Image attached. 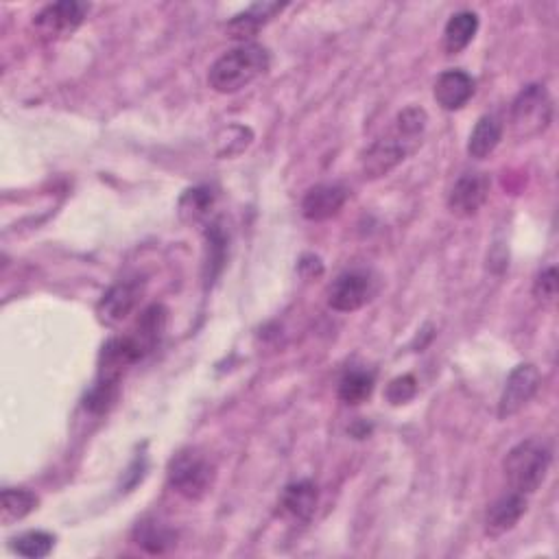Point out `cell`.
Wrapping results in <instances>:
<instances>
[{"mask_svg":"<svg viewBox=\"0 0 559 559\" xmlns=\"http://www.w3.org/2000/svg\"><path fill=\"white\" fill-rule=\"evenodd\" d=\"M269 51L260 44H243L236 49L223 53L217 62L212 64L208 83L212 90L221 94H234L258 77H263L269 70Z\"/></svg>","mask_w":559,"mask_h":559,"instance_id":"cell-1","label":"cell"},{"mask_svg":"<svg viewBox=\"0 0 559 559\" xmlns=\"http://www.w3.org/2000/svg\"><path fill=\"white\" fill-rule=\"evenodd\" d=\"M551 461V446L540 437L525 439V442L511 448L503 463L511 490L525 496L538 492L551 470Z\"/></svg>","mask_w":559,"mask_h":559,"instance_id":"cell-2","label":"cell"},{"mask_svg":"<svg viewBox=\"0 0 559 559\" xmlns=\"http://www.w3.org/2000/svg\"><path fill=\"white\" fill-rule=\"evenodd\" d=\"M553 123V99L549 90L533 83L511 103V129L518 138H535Z\"/></svg>","mask_w":559,"mask_h":559,"instance_id":"cell-3","label":"cell"},{"mask_svg":"<svg viewBox=\"0 0 559 559\" xmlns=\"http://www.w3.org/2000/svg\"><path fill=\"white\" fill-rule=\"evenodd\" d=\"M214 483V466L206 455L195 448H186L177 453L169 463V485L173 490L188 498L199 501L204 498Z\"/></svg>","mask_w":559,"mask_h":559,"instance_id":"cell-4","label":"cell"},{"mask_svg":"<svg viewBox=\"0 0 559 559\" xmlns=\"http://www.w3.org/2000/svg\"><path fill=\"white\" fill-rule=\"evenodd\" d=\"M378 287L376 280L370 271H346L332 282V287L328 291V304L332 311L339 313H354L363 308L367 302L376 295Z\"/></svg>","mask_w":559,"mask_h":559,"instance_id":"cell-5","label":"cell"},{"mask_svg":"<svg viewBox=\"0 0 559 559\" xmlns=\"http://www.w3.org/2000/svg\"><path fill=\"white\" fill-rule=\"evenodd\" d=\"M90 5L77 0H62V3L46 5L33 20V29L44 40H62L73 35L81 22L86 20Z\"/></svg>","mask_w":559,"mask_h":559,"instance_id":"cell-6","label":"cell"},{"mask_svg":"<svg viewBox=\"0 0 559 559\" xmlns=\"http://www.w3.org/2000/svg\"><path fill=\"white\" fill-rule=\"evenodd\" d=\"M540 389V372L538 367L525 363L518 365L514 372L509 374L501 402H498V418L507 420L511 415L520 413L527 404L533 400Z\"/></svg>","mask_w":559,"mask_h":559,"instance_id":"cell-7","label":"cell"},{"mask_svg":"<svg viewBox=\"0 0 559 559\" xmlns=\"http://www.w3.org/2000/svg\"><path fill=\"white\" fill-rule=\"evenodd\" d=\"M490 197V177L479 171L463 173L448 195V208L457 217H474Z\"/></svg>","mask_w":559,"mask_h":559,"instance_id":"cell-8","label":"cell"},{"mask_svg":"<svg viewBox=\"0 0 559 559\" xmlns=\"http://www.w3.org/2000/svg\"><path fill=\"white\" fill-rule=\"evenodd\" d=\"M413 151L415 147L411 142L400 138L396 132L394 136L380 138L363 153V173L365 177H370V180H374V177H383L391 169H396V166Z\"/></svg>","mask_w":559,"mask_h":559,"instance_id":"cell-9","label":"cell"},{"mask_svg":"<svg viewBox=\"0 0 559 559\" xmlns=\"http://www.w3.org/2000/svg\"><path fill=\"white\" fill-rule=\"evenodd\" d=\"M142 293V284L138 280L118 282L103 295L99 302V317L103 324H121L134 311Z\"/></svg>","mask_w":559,"mask_h":559,"instance_id":"cell-10","label":"cell"},{"mask_svg":"<svg viewBox=\"0 0 559 559\" xmlns=\"http://www.w3.org/2000/svg\"><path fill=\"white\" fill-rule=\"evenodd\" d=\"M348 201V190L339 184H319L302 199V214L308 221H326L341 212Z\"/></svg>","mask_w":559,"mask_h":559,"instance_id":"cell-11","label":"cell"},{"mask_svg":"<svg viewBox=\"0 0 559 559\" xmlns=\"http://www.w3.org/2000/svg\"><path fill=\"white\" fill-rule=\"evenodd\" d=\"M525 511H527L525 494L511 492L496 498L485 514V533L490 535V538H501V535H505L507 531H511L518 525L520 518L525 516Z\"/></svg>","mask_w":559,"mask_h":559,"instance_id":"cell-12","label":"cell"},{"mask_svg":"<svg viewBox=\"0 0 559 559\" xmlns=\"http://www.w3.org/2000/svg\"><path fill=\"white\" fill-rule=\"evenodd\" d=\"M474 97V79L463 70H446L435 83V101L446 112H457Z\"/></svg>","mask_w":559,"mask_h":559,"instance_id":"cell-13","label":"cell"},{"mask_svg":"<svg viewBox=\"0 0 559 559\" xmlns=\"http://www.w3.org/2000/svg\"><path fill=\"white\" fill-rule=\"evenodd\" d=\"M282 9H284L282 3H256L249 9L241 11V14H236L225 29H228V35L234 40H243V42L252 40L273 16L280 14Z\"/></svg>","mask_w":559,"mask_h":559,"instance_id":"cell-14","label":"cell"},{"mask_svg":"<svg viewBox=\"0 0 559 559\" xmlns=\"http://www.w3.org/2000/svg\"><path fill=\"white\" fill-rule=\"evenodd\" d=\"M319 501L317 485L313 481H297L284 487L280 507L284 511V516H289L297 522L311 520Z\"/></svg>","mask_w":559,"mask_h":559,"instance_id":"cell-15","label":"cell"},{"mask_svg":"<svg viewBox=\"0 0 559 559\" xmlns=\"http://www.w3.org/2000/svg\"><path fill=\"white\" fill-rule=\"evenodd\" d=\"M501 138H503L501 121H498L494 114H485L479 118V123L472 129L468 140V153L474 160H485L498 147Z\"/></svg>","mask_w":559,"mask_h":559,"instance_id":"cell-16","label":"cell"},{"mask_svg":"<svg viewBox=\"0 0 559 559\" xmlns=\"http://www.w3.org/2000/svg\"><path fill=\"white\" fill-rule=\"evenodd\" d=\"M479 31V16L474 11H459L448 20L444 29V49L450 55H457L474 40Z\"/></svg>","mask_w":559,"mask_h":559,"instance_id":"cell-17","label":"cell"},{"mask_svg":"<svg viewBox=\"0 0 559 559\" xmlns=\"http://www.w3.org/2000/svg\"><path fill=\"white\" fill-rule=\"evenodd\" d=\"M38 507V496H35L31 490H14V487H7L3 490V496H0V522L5 527L14 525V522L27 518L31 511Z\"/></svg>","mask_w":559,"mask_h":559,"instance_id":"cell-18","label":"cell"},{"mask_svg":"<svg viewBox=\"0 0 559 559\" xmlns=\"http://www.w3.org/2000/svg\"><path fill=\"white\" fill-rule=\"evenodd\" d=\"M164 328H166V308L160 306V304L149 306L147 311L142 313L140 319H138V326L134 330V339L140 343L142 350L149 354L160 343Z\"/></svg>","mask_w":559,"mask_h":559,"instance_id":"cell-19","label":"cell"},{"mask_svg":"<svg viewBox=\"0 0 559 559\" xmlns=\"http://www.w3.org/2000/svg\"><path fill=\"white\" fill-rule=\"evenodd\" d=\"M136 542L145 551L158 555V553H166L171 546H175V533L171 529H166L164 525H160V522H156V520L138 522Z\"/></svg>","mask_w":559,"mask_h":559,"instance_id":"cell-20","label":"cell"},{"mask_svg":"<svg viewBox=\"0 0 559 559\" xmlns=\"http://www.w3.org/2000/svg\"><path fill=\"white\" fill-rule=\"evenodd\" d=\"M118 391H121V378L99 374L97 383L90 387L86 396V409L97 415L107 413L118 400Z\"/></svg>","mask_w":559,"mask_h":559,"instance_id":"cell-21","label":"cell"},{"mask_svg":"<svg viewBox=\"0 0 559 559\" xmlns=\"http://www.w3.org/2000/svg\"><path fill=\"white\" fill-rule=\"evenodd\" d=\"M374 391V374L365 370H352L341 378L339 398L346 404H361L372 396Z\"/></svg>","mask_w":559,"mask_h":559,"instance_id":"cell-22","label":"cell"},{"mask_svg":"<svg viewBox=\"0 0 559 559\" xmlns=\"http://www.w3.org/2000/svg\"><path fill=\"white\" fill-rule=\"evenodd\" d=\"M214 206V195L210 188H190L180 199V217L188 223H197L208 217L210 208Z\"/></svg>","mask_w":559,"mask_h":559,"instance_id":"cell-23","label":"cell"},{"mask_svg":"<svg viewBox=\"0 0 559 559\" xmlns=\"http://www.w3.org/2000/svg\"><path fill=\"white\" fill-rule=\"evenodd\" d=\"M53 546H55V538L46 531H29L14 540V551L29 559H42L46 555H51Z\"/></svg>","mask_w":559,"mask_h":559,"instance_id":"cell-24","label":"cell"},{"mask_svg":"<svg viewBox=\"0 0 559 559\" xmlns=\"http://www.w3.org/2000/svg\"><path fill=\"white\" fill-rule=\"evenodd\" d=\"M426 123H428V116L422 107H407V110H402L398 114L396 134L407 142H411L413 147H418L420 138L426 129Z\"/></svg>","mask_w":559,"mask_h":559,"instance_id":"cell-25","label":"cell"},{"mask_svg":"<svg viewBox=\"0 0 559 559\" xmlns=\"http://www.w3.org/2000/svg\"><path fill=\"white\" fill-rule=\"evenodd\" d=\"M208 239V265H210V278L217 276V271L223 265V256H225V245H228V239H225V232L221 230V225H212V228L206 232Z\"/></svg>","mask_w":559,"mask_h":559,"instance_id":"cell-26","label":"cell"},{"mask_svg":"<svg viewBox=\"0 0 559 559\" xmlns=\"http://www.w3.org/2000/svg\"><path fill=\"white\" fill-rule=\"evenodd\" d=\"M415 394H418V383L413 376H400L391 380V385L387 387V398L391 404H407L415 398Z\"/></svg>","mask_w":559,"mask_h":559,"instance_id":"cell-27","label":"cell"},{"mask_svg":"<svg viewBox=\"0 0 559 559\" xmlns=\"http://www.w3.org/2000/svg\"><path fill=\"white\" fill-rule=\"evenodd\" d=\"M533 295L544 304L555 302V297H557V269L555 267H549L540 273L538 280H535V284H533Z\"/></svg>","mask_w":559,"mask_h":559,"instance_id":"cell-28","label":"cell"}]
</instances>
